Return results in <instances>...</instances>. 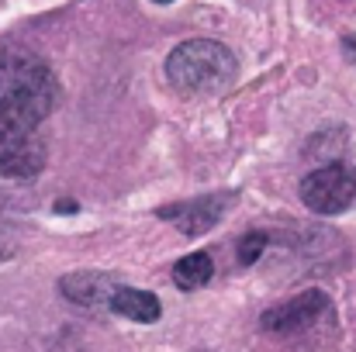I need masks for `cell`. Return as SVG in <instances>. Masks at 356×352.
<instances>
[{
	"label": "cell",
	"mask_w": 356,
	"mask_h": 352,
	"mask_svg": "<svg viewBox=\"0 0 356 352\" xmlns=\"http://www.w3.org/2000/svg\"><path fill=\"white\" fill-rule=\"evenodd\" d=\"M59 101V87L45 59L28 49H7L0 56V108L45 121Z\"/></svg>",
	"instance_id": "obj_1"
},
{
	"label": "cell",
	"mask_w": 356,
	"mask_h": 352,
	"mask_svg": "<svg viewBox=\"0 0 356 352\" xmlns=\"http://www.w3.org/2000/svg\"><path fill=\"white\" fill-rule=\"evenodd\" d=\"M238 73V62L229 45L211 38H191L177 45L166 59V76L180 94H218Z\"/></svg>",
	"instance_id": "obj_2"
},
{
	"label": "cell",
	"mask_w": 356,
	"mask_h": 352,
	"mask_svg": "<svg viewBox=\"0 0 356 352\" xmlns=\"http://www.w3.org/2000/svg\"><path fill=\"white\" fill-rule=\"evenodd\" d=\"M45 169V138L42 121L0 108V176L31 180Z\"/></svg>",
	"instance_id": "obj_3"
},
{
	"label": "cell",
	"mask_w": 356,
	"mask_h": 352,
	"mask_svg": "<svg viewBox=\"0 0 356 352\" xmlns=\"http://www.w3.org/2000/svg\"><path fill=\"white\" fill-rule=\"evenodd\" d=\"M301 201L315 215H339L356 201V169L350 162L318 166L301 180Z\"/></svg>",
	"instance_id": "obj_4"
},
{
	"label": "cell",
	"mask_w": 356,
	"mask_h": 352,
	"mask_svg": "<svg viewBox=\"0 0 356 352\" xmlns=\"http://www.w3.org/2000/svg\"><path fill=\"white\" fill-rule=\"evenodd\" d=\"M329 311H332V301L322 290H305V294L263 311V328L273 332V335H294V332H305V328L318 325Z\"/></svg>",
	"instance_id": "obj_5"
},
{
	"label": "cell",
	"mask_w": 356,
	"mask_h": 352,
	"mask_svg": "<svg viewBox=\"0 0 356 352\" xmlns=\"http://www.w3.org/2000/svg\"><path fill=\"white\" fill-rule=\"evenodd\" d=\"M232 204H236V194H211V197H197V201H187L177 208H163L159 218L173 221L184 235H204L225 218V211Z\"/></svg>",
	"instance_id": "obj_6"
},
{
	"label": "cell",
	"mask_w": 356,
	"mask_h": 352,
	"mask_svg": "<svg viewBox=\"0 0 356 352\" xmlns=\"http://www.w3.org/2000/svg\"><path fill=\"white\" fill-rule=\"evenodd\" d=\"M115 290H118V280L108 276V273H101V269H80V273H70V276L59 280V294L70 304H80L87 311L108 308Z\"/></svg>",
	"instance_id": "obj_7"
},
{
	"label": "cell",
	"mask_w": 356,
	"mask_h": 352,
	"mask_svg": "<svg viewBox=\"0 0 356 352\" xmlns=\"http://www.w3.org/2000/svg\"><path fill=\"white\" fill-rule=\"evenodd\" d=\"M115 315L128 318V321H138V325H152L159 315H163V304L156 294L149 290H138V287H118L111 294V304H108Z\"/></svg>",
	"instance_id": "obj_8"
},
{
	"label": "cell",
	"mask_w": 356,
	"mask_h": 352,
	"mask_svg": "<svg viewBox=\"0 0 356 352\" xmlns=\"http://www.w3.org/2000/svg\"><path fill=\"white\" fill-rule=\"evenodd\" d=\"M211 276H215V262L208 252H191L173 266V283L180 290H201L204 283H211Z\"/></svg>",
	"instance_id": "obj_9"
},
{
	"label": "cell",
	"mask_w": 356,
	"mask_h": 352,
	"mask_svg": "<svg viewBox=\"0 0 356 352\" xmlns=\"http://www.w3.org/2000/svg\"><path fill=\"white\" fill-rule=\"evenodd\" d=\"M266 249V235L249 232L242 242H238V266H252L259 259V252Z\"/></svg>",
	"instance_id": "obj_10"
},
{
	"label": "cell",
	"mask_w": 356,
	"mask_h": 352,
	"mask_svg": "<svg viewBox=\"0 0 356 352\" xmlns=\"http://www.w3.org/2000/svg\"><path fill=\"white\" fill-rule=\"evenodd\" d=\"M343 45H346V56H350V62L356 66V35H346V42H343Z\"/></svg>",
	"instance_id": "obj_11"
},
{
	"label": "cell",
	"mask_w": 356,
	"mask_h": 352,
	"mask_svg": "<svg viewBox=\"0 0 356 352\" xmlns=\"http://www.w3.org/2000/svg\"><path fill=\"white\" fill-rule=\"evenodd\" d=\"M56 211H76V201H59Z\"/></svg>",
	"instance_id": "obj_12"
},
{
	"label": "cell",
	"mask_w": 356,
	"mask_h": 352,
	"mask_svg": "<svg viewBox=\"0 0 356 352\" xmlns=\"http://www.w3.org/2000/svg\"><path fill=\"white\" fill-rule=\"evenodd\" d=\"M152 3H173V0H152Z\"/></svg>",
	"instance_id": "obj_13"
}]
</instances>
